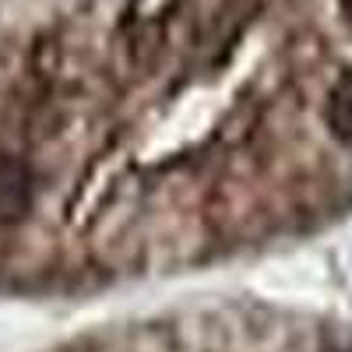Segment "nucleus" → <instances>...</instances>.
<instances>
[{"mask_svg":"<svg viewBox=\"0 0 352 352\" xmlns=\"http://www.w3.org/2000/svg\"><path fill=\"white\" fill-rule=\"evenodd\" d=\"M338 14H342L345 28H349V32H352V0H338Z\"/></svg>","mask_w":352,"mask_h":352,"instance_id":"f03ea898","label":"nucleus"},{"mask_svg":"<svg viewBox=\"0 0 352 352\" xmlns=\"http://www.w3.org/2000/svg\"><path fill=\"white\" fill-rule=\"evenodd\" d=\"M324 127L328 134L352 148V67L342 71L331 88H328V99H324Z\"/></svg>","mask_w":352,"mask_h":352,"instance_id":"f257e3e1","label":"nucleus"}]
</instances>
